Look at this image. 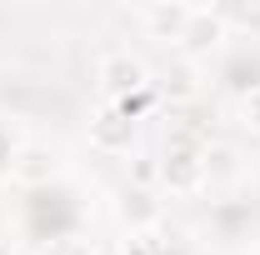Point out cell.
Here are the masks:
<instances>
[{
  "instance_id": "obj_1",
  "label": "cell",
  "mask_w": 260,
  "mask_h": 255,
  "mask_svg": "<svg viewBox=\"0 0 260 255\" xmlns=\"http://www.w3.org/2000/svg\"><path fill=\"white\" fill-rule=\"evenodd\" d=\"M95 80H100V90L110 95V105H120V100H130V95H145L150 90V65L140 60L135 50H105L95 60Z\"/></svg>"
},
{
  "instance_id": "obj_2",
  "label": "cell",
  "mask_w": 260,
  "mask_h": 255,
  "mask_svg": "<svg viewBox=\"0 0 260 255\" xmlns=\"http://www.w3.org/2000/svg\"><path fill=\"white\" fill-rule=\"evenodd\" d=\"M230 40V20L220 5H190V20H185V30L175 40V55H185V60H210L220 45Z\"/></svg>"
},
{
  "instance_id": "obj_3",
  "label": "cell",
  "mask_w": 260,
  "mask_h": 255,
  "mask_svg": "<svg viewBox=\"0 0 260 255\" xmlns=\"http://www.w3.org/2000/svg\"><path fill=\"white\" fill-rule=\"evenodd\" d=\"M155 170H160V190L180 195V200L205 190V165H200V145L195 140H170L165 155L155 160Z\"/></svg>"
},
{
  "instance_id": "obj_4",
  "label": "cell",
  "mask_w": 260,
  "mask_h": 255,
  "mask_svg": "<svg viewBox=\"0 0 260 255\" xmlns=\"http://www.w3.org/2000/svg\"><path fill=\"white\" fill-rule=\"evenodd\" d=\"M85 135H90V150H100V155H130L140 145V120L125 115L120 105H105V110L90 115V130Z\"/></svg>"
},
{
  "instance_id": "obj_5",
  "label": "cell",
  "mask_w": 260,
  "mask_h": 255,
  "mask_svg": "<svg viewBox=\"0 0 260 255\" xmlns=\"http://www.w3.org/2000/svg\"><path fill=\"white\" fill-rule=\"evenodd\" d=\"M10 180L20 185V190H50L55 180H60V155L50 150V145H35L25 140L15 160H10Z\"/></svg>"
},
{
  "instance_id": "obj_6",
  "label": "cell",
  "mask_w": 260,
  "mask_h": 255,
  "mask_svg": "<svg viewBox=\"0 0 260 255\" xmlns=\"http://www.w3.org/2000/svg\"><path fill=\"white\" fill-rule=\"evenodd\" d=\"M200 165H205V190H230L245 180V150L230 140H205L200 145Z\"/></svg>"
},
{
  "instance_id": "obj_7",
  "label": "cell",
  "mask_w": 260,
  "mask_h": 255,
  "mask_svg": "<svg viewBox=\"0 0 260 255\" xmlns=\"http://www.w3.org/2000/svg\"><path fill=\"white\" fill-rule=\"evenodd\" d=\"M135 20H140V30L150 35V40H180L185 30V20H190V5L185 0H155V5H140L135 10Z\"/></svg>"
},
{
  "instance_id": "obj_8",
  "label": "cell",
  "mask_w": 260,
  "mask_h": 255,
  "mask_svg": "<svg viewBox=\"0 0 260 255\" xmlns=\"http://www.w3.org/2000/svg\"><path fill=\"white\" fill-rule=\"evenodd\" d=\"M160 90H165L170 105H190L205 90V65L185 60V55H170V65H165V75H160Z\"/></svg>"
},
{
  "instance_id": "obj_9",
  "label": "cell",
  "mask_w": 260,
  "mask_h": 255,
  "mask_svg": "<svg viewBox=\"0 0 260 255\" xmlns=\"http://www.w3.org/2000/svg\"><path fill=\"white\" fill-rule=\"evenodd\" d=\"M120 220L130 225V235H135V230H155V220H160L155 195H150V190H125V200H120Z\"/></svg>"
},
{
  "instance_id": "obj_10",
  "label": "cell",
  "mask_w": 260,
  "mask_h": 255,
  "mask_svg": "<svg viewBox=\"0 0 260 255\" xmlns=\"http://www.w3.org/2000/svg\"><path fill=\"white\" fill-rule=\"evenodd\" d=\"M240 125L250 130V135H260V80L250 90H240Z\"/></svg>"
},
{
  "instance_id": "obj_11",
  "label": "cell",
  "mask_w": 260,
  "mask_h": 255,
  "mask_svg": "<svg viewBox=\"0 0 260 255\" xmlns=\"http://www.w3.org/2000/svg\"><path fill=\"white\" fill-rule=\"evenodd\" d=\"M130 180H135V190H150V185H160V170H155V160L135 155V165H130Z\"/></svg>"
},
{
  "instance_id": "obj_12",
  "label": "cell",
  "mask_w": 260,
  "mask_h": 255,
  "mask_svg": "<svg viewBox=\"0 0 260 255\" xmlns=\"http://www.w3.org/2000/svg\"><path fill=\"white\" fill-rule=\"evenodd\" d=\"M125 255H160L155 230H135V235H125Z\"/></svg>"
},
{
  "instance_id": "obj_13",
  "label": "cell",
  "mask_w": 260,
  "mask_h": 255,
  "mask_svg": "<svg viewBox=\"0 0 260 255\" xmlns=\"http://www.w3.org/2000/svg\"><path fill=\"white\" fill-rule=\"evenodd\" d=\"M45 255H95V245H90L85 235H60V240H55Z\"/></svg>"
},
{
  "instance_id": "obj_14",
  "label": "cell",
  "mask_w": 260,
  "mask_h": 255,
  "mask_svg": "<svg viewBox=\"0 0 260 255\" xmlns=\"http://www.w3.org/2000/svg\"><path fill=\"white\" fill-rule=\"evenodd\" d=\"M15 150H20V140L10 135V125L0 120V175H10V160H15Z\"/></svg>"
},
{
  "instance_id": "obj_15",
  "label": "cell",
  "mask_w": 260,
  "mask_h": 255,
  "mask_svg": "<svg viewBox=\"0 0 260 255\" xmlns=\"http://www.w3.org/2000/svg\"><path fill=\"white\" fill-rule=\"evenodd\" d=\"M0 230H5V210H0Z\"/></svg>"
}]
</instances>
